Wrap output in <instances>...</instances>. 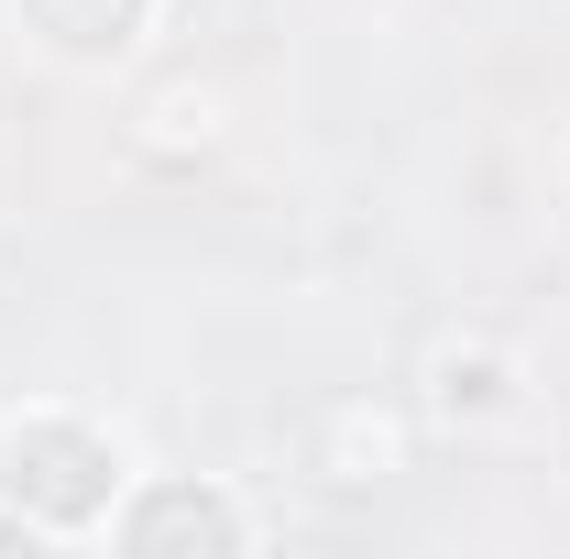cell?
Listing matches in <instances>:
<instances>
[{
  "label": "cell",
  "mask_w": 570,
  "mask_h": 559,
  "mask_svg": "<svg viewBox=\"0 0 570 559\" xmlns=\"http://www.w3.org/2000/svg\"><path fill=\"white\" fill-rule=\"evenodd\" d=\"M121 538H132V549H165V538H219V549H242V538H264V516L230 504V493H209V483H165V493H142L132 516H121Z\"/></svg>",
  "instance_id": "cell-6"
},
{
  "label": "cell",
  "mask_w": 570,
  "mask_h": 559,
  "mask_svg": "<svg viewBox=\"0 0 570 559\" xmlns=\"http://www.w3.org/2000/svg\"><path fill=\"white\" fill-rule=\"evenodd\" d=\"M11 11H22V33H33L45 56H67V67L132 56L142 22H154V0H11Z\"/></svg>",
  "instance_id": "cell-5"
},
{
  "label": "cell",
  "mask_w": 570,
  "mask_h": 559,
  "mask_svg": "<svg viewBox=\"0 0 570 559\" xmlns=\"http://www.w3.org/2000/svg\"><path fill=\"white\" fill-rule=\"evenodd\" d=\"M121 472H132L121 439L88 428V418H67V406H22V418H0V493H11L22 527H56V538L99 527L110 493H121Z\"/></svg>",
  "instance_id": "cell-1"
},
{
  "label": "cell",
  "mask_w": 570,
  "mask_h": 559,
  "mask_svg": "<svg viewBox=\"0 0 570 559\" xmlns=\"http://www.w3.org/2000/svg\"><path fill=\"white\" fill-rule=\"evenodd\" d=\"M417 461V418L406 406H373V395H330L318 418H307V472L330 493H373L395 483Z\"/></svg>",
  "instance_id": "cell-3"
},
{
  "label": "cell",
  "mask_w": 570,
  "mask_h": 559,
  "mask_svg": "<svg viewBox=\"0 0 570 559\" xmlns=\"http://www.w3.org/2000/svg\"><path fill=\"white\" fill-rule=\"evenodd\" d=\"M428 428H461V439H483L527 406V362L494 341V330H450V341H428V384H417Z\"/></svg>",
  "instance_id": "cell-2"
},
{
  "label": "cell",
  "mask_w": 570,
  "mask_h": 559,
  "mask_svg": "<svg viewBox=\"0 0 570 559\" xmlns=\"http://www.w3.org/2000/svg\"><path fill=\"white\" fill-rule=\"evenodd\" d=\"M219 143H230V99H219L209 77H165V88H142L132 121H121V154H132L142 176H198Z\"/></svg>",
  "instance_id": "cell-4"
}]
</instances>
